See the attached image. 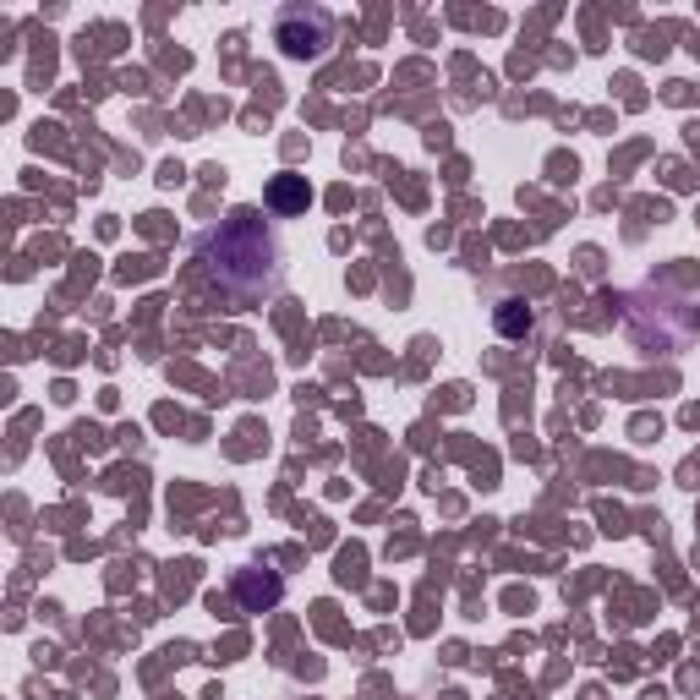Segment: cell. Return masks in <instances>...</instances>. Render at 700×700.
I'll return each mask as SVG.
<instances>
[{"mask_svg": "<svg viewBox=\"0 0 700 700\" xmlns=\"http://www.w3.org/2000/svg\"><path fill=\"white\" fill-rule=\"evenodd\" d=\"M498 329H504V334H525V329H531V312H520V301H509V307L498 312Z\"/></svg>", "mask_w": 700, "mask_h": 700, "instance_id": "7a4b0ae2", "label": "cell"}, {"mask_svg": "<svg viewBox=\"0 0 700 700\" xmlns=\"http://www.w3.org/2000/svg\"><path fill=\"white\" fill-rule=\"evenodd\" d=\"M203 258L230 290H258L274 279V236L252 208H236L214 236L203 241Z\"/></svg>", "mask_w": 700, "mask_h": 700, "instance_id": "6da1fadb", "label": "cell"}, {"mask_svg": "<svg viewBox=\"0 0 700 700\" xmlns=\"http://www.w3.org/2000/svg\"><path fill=\"white\" fill-rule=\"evenodd\" d=\"M274 203H285V208L307 203V186H301V181H279V186H274Z\"/></svg>", "mask_w": 700, "mask_h": 700, "instance_id": "3957f363", "label": "cell"}]
</instances>
